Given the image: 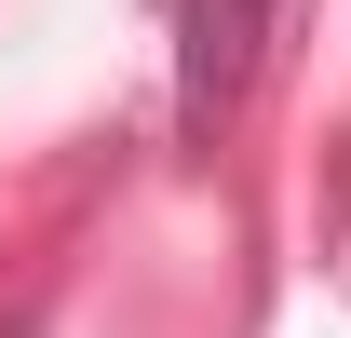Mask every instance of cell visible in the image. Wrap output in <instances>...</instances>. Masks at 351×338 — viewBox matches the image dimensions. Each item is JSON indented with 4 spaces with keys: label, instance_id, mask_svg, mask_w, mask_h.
<instances>
[{
    "label": "cell",
    "instance_id": "cell-1",
    "mask_svg": "<svg viewBox=\"0 0 351 338\" xmlns=\"http://www.w3.org/2000/svg\"><path fill=\"white\" fill-rule=\"evenodd\" d=\"M270 14H284V0H189V14H176V122L189 135H217V109L257 82Z\"/></svg>",
    "mask_w": 351,
    "mask_h": 338
}]
</instances>
